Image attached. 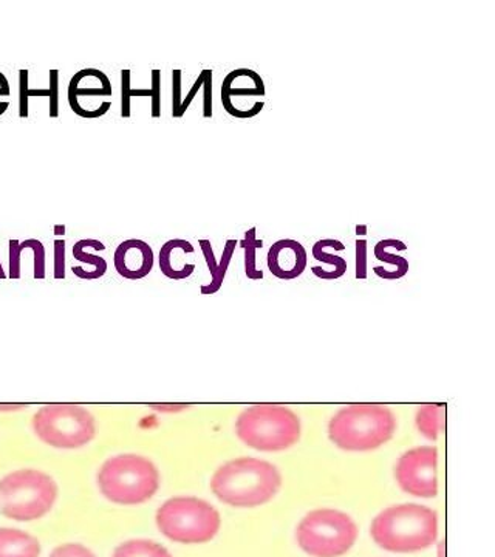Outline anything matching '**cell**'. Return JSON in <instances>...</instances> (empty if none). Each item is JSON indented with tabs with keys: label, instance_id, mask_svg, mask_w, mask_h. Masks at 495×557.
Returning a JSON list of instances; mask_svg holds the SVG:
<instances>
[{
	"label": "cell",
	"instance_id": "1",
	"mask_svg": "<svg viewBox=\"0 0 495 557\" xmlns=\"http://www.w3.org/2000/svg\"><path fill=\"white\" fill-rule=\"evenodd\" d=\"M281 471L270 461L240 457L220 467L211 479V490L222 504L234 508H256L273 500L281 490Z\"/></svg>",
	"mask_w": 495,
	"mask_h": 557
},
{
	"label": "cell",
	"instance_id": "2",
	"mask_svg": "<svg viewBox=\"0 0 495 557\" xmlns=\"http://www.w3.org/2000/svg\"><path fill=\"white\" fill-rule=\"evenodd\" d=\"M370 534L387 552H421L434 545L438 537V515L423 505H395L373 519Z\"/></svg>",
	"mask_w": 495,
	"mask_h": 557
},
{
	"label": "cell",
	"instance_id": "3",
	"mask_svg": "<svg viewBox=\"0 0 495 557\" xmlns=\"http://www.w3.org/2000/svg\"><path fill=\"white\" fill-rule=\"evenodd\" d=\"M395 431V413L381 405L347 406L329 424V437L333 445L350 453L381 448L394 437Z\"/></svg>",
	"mask_w": 495,
	"mask_h": 557
},
{
	"label": "cell",
	"instance_id": "4",
	"mask_svg": "<svg viewBox=\"0 0 495 557\" xmlns=\"http://www.w3.org/2000/svg\"><path fill=\"white\" fill-rule=\"evenodd\" d=\"M98 486L102 496L113 504H145L159 491V468L137 454L110 457L99 469Z\"/></svg>",
	"mask_w": 495,
	"mask_h": 557
},
{
	"label": "cell",
	"instance_id": "5",
	"mask_svg": "<svg viewBox=\"0 0 495 557\" xmlns=\"http://www.w3.org/2000/svg\"><path fill=\"white\" fill-rule=\"evenodd\" d=\"M57 500V483L38 469H21L0 480V515L11 520H39L49 515Z\"/></svg>",
	"mask_w": 495,
	"mask_h": 557
},
{
	"label": "cell",
	"instance_id": "6",
	"mask_svg": "<svg viewBox=\"0 0 495 557\" xmlns=\"http://www.w3.org/2000/svg\"><path fill=\"white\" fill-rule=\"evenodd\" d=\"M236 434L248 448L279 453L299 442L300 420L285 406L255 405L238 416Z\"/></svg>",
	"mask_w": 495,
	"mask_h": 557
},
{
	"label": "cell",
	"instance_id": "7",
	"mask_svg": "<svg viewBox=\"0 0 495 557\" xmlns=\"http://www.w3.org/2000/svg\"><path fill=\"white\" fill-rule=\"evenodd\" d=\"M156 520L163 536L186 545L212 541L222 527L218 509L197 497L169 498L157 511Z\"/></svg>",
	"mask_w": 495,
	"mask_h": 557
},
{
	"label": "cell",
	"instance_id": "8",
	"mask_svg": "<svg viewBox=\"0 0 495 557\" xmlns=\"http://www.w3.org/2000/svg\"><path fill=\"white\" fill-rule=\"evenodd\" d=\"M299 547L311 557H341L358 539V527L346 512L333 508L314 509L296 530Z\"/></svg>",
	"mask_w": 495,
	"mask_h": 557
},
{
	"label": "cell",
	"instance_id": "9",
	"mask_svg": "<svg viewBox=\"0 0 495 557\" xmlns=\"http://www.w3.org/2000/svg\"><path fill=\"white\" fill-rule=\"evenodd\" d=\"M40 442L57 449H79L97 437V421L78 405H47L33 417Z\"/></svg>",
	"mask_w": 495,
	"mask_h": 557
},
{
	"label": "cell",
	"instance_id": "10",
	"mask_svg": "<svg viewBox=\"0 0 495 557\" xmlns=\"http://www.w3.org/2000/svg\"><path fill=\"white\" fill-rule=\"evenodd\" d=\"M223 109L238 120L255 119L265 108L267 89L262 76L251 69H237L230 72L223 79Z\"/></svg>",
	"mask_w": 495,
	"mask_h": 557
},
{
	"label": "cell",
	"instance_id": "11",
	"mask_svg": "<svg viewBox=\"0 0 495 557\" xmlns=\"http://www.w3.org/2000/svg\"><path fill=\"white\" fill-rule=\"evenodd\" d=\"M436 467H438V449L435 446H420V448L407 450L396 465V482L410 496L436 497L438 494Z\"/></svg>",
	"mask_w": 495,
	"mask_h": 557
},
{
	"label": "cell",
	"instance_id": "12",
	"mask_svg": "<svg viewBox=\"0 0 495 557\" xmlns=\"http://www.w3.org/2000/svg\"><path fill=\"white\" fill-rule=\"evenodd\" d=\"M268 270L281 281H293L307 270V249L295 239H281L271 245L267 255Z\"/></svg>",
	"mask_w": 495,
	"mask_h": 557
},
{
	"label": "cell",
	"instance_id": "13",
	"mask_svg": "<svg viewBox=\"0 0 495 557\" xmlns=\"http://www.w3.org/2000/svg\"><path fill=\"white\" fill-rule=\"evenodd\" d=\"M156 255L148 242L129 239L121 242L113 255V265L121 277L129 281L145 278L152 273Z\"/></svg>",
	"mask_w": 495,
	"mask_h": 557
},
{
	"label": "cell",
	"instance_id": "14",
	"mask_svg": "<svg viewBox=\"0 0 495 557\" xmlns=\"http://www.w3.org/2000/svg\"><path fill=\"white\" fill-rule=\"evenodd\" d=\"M196 248L185 239L168 240L160 248L159 263L161 273L172 281H183L193 276L196 271V263L188 262L186 256L194 255Z\"/></svg>",
	"mask_w": 495,
	"mask_h": 557
},
{
	"label": "cell",
	"instance_id": "15",
	"mask_svg": "<svg viewBox=\"0 0 495 557\" xmlns=\"http://www.w3.org/2000/svg\"><path fill=\"white\" fill-rule=\"evenodd\" d=\"M112 83L104 72L98 69H84L73 75L69 84V104L81 100H98L112 97Z\"/></svg>",
	"mask_w": 495,
	"mask_h": 557
},
{
	"label": "cell",
	"instance_id": "16",
	"mask_svg": "<svg viewBox=\"0 0 495 557\" xmlns=\"http://www.w3.org/2000/svg\"><path fill=\"white\" fill-rule=\"evenodd\" d=\"M38 539L14 528H0V557H39Z\"/></svg>",
	"mask_w": 495,
	"mask_h": 557
},
{
	"label": "cell",
	"instance_id": "17",
	"mask_svg": "<svg viewBox=\"0 0 495 557\" xmlns=\"http://www.w3.org/2000/svg\"><path fill=\"white\" fill-rule=\"evenodd\" d=\"M330 249H335V251L341 252L346 249V245L336 239L318 240L317 244L313 245V249H311V255H313V258L319 260V262L327 263V265L333 267L332 273L329 274V281H336V278L343 277L344 274L347 273V260L341 258V256H336L335 252L330 251Z\"/></svg>",
	"mask_w": 495,
	"mask_h": 557
},
{
	"label": "cell",
	"instance_id": "18",
	"mask_svg": "<svg viewBox=\"0 0 495 557\" xmlns=\"http://www.w3.org/2000/svg\"><path fill=\"white\" fill-rule=\"evenodd\" d=\"M417 428L428 440L435 442L446 431V406L424 405L417 412Z\"/></svg>",
	"mask_w": 495,
	"mask_h": 557
},
{
	"label": "cell",
	"instance_id": "19",
	"mask_svg": "<svg viewBox=\"0 0 495 557\" xmlns=\"http://www.w3.org/2000/svg\"><path fill=\"white\" fill-rule=\"evenodd\" d=\"M91 242L94 239L78 240L72 248L73 258L84 263V265L90 267L86 281H95V278L102 277L108 273V262H106V259L89 251Z\"/></svg>",
	"mask_w": 495,
	"mask_h": 557
},
{
	"label": "cell",
	"instance_id": "20",
	"mask_svg": "<svg viewBox=\"0 0 495 557\" xmlns=\"http://www.w3.org/2000/svg\"><path fill=\"white\" fill-rule=\"evenodd\" d=\"M112 557H172V555L157 542L134 539V541L119 545Z\"/></svg>",
	"mask_w": 495,
	"mask_h": 557
},
{
	"label": "cell",
	"instance_id": "21",
	"mask_svg": "<svg viewBox=\"0 0 495 557\" xmlns=\"http://www.w3.org/2000/svg\"><path fill=\"white\" fill-rule=\"evenodd\" d=\"M240 247L245 252V274L251 281H262L263 273L258 269V260H256V252L263 247V240L258 239V230H248L244 240L240 242Z\"/></svg>",
	"mask_w": 495,
	"mask_h": 557
},
{
	"label": "cell",
	"instance_id": "22",
	"mask_svg": "<svg viewBox=\"0 0 495 557\" xmlns=\"http://www.w3.org/2000/svg\"><path fill=\"white\" fill-rule=\"evenodd\" d=\"M396 239H384L378 242L375 245V249H373V255L381 262L388 263V265H394L395 270L392 273L391 281H398V278H403L409 273V260L406 258H401V256L396 255V252H392L391 249L394 247Z\"/></svg>",
	"mask_w": 495,
	"mask_h": 557
},
{
	"label": "cell",
	"instance_id": "23",
	"mask_svg": "<svg viewBox=\"0 0 495 557\" xmlns=\"http://www.w3.org/2000/svg\"><path fill=\"white\" fill-rule=\"evenodd\" d=\"M198 245H200L201 252H203V258L207 260V265L209 271H211V284L203 285L200 288L201 295H215V293L220 292L222 288L223 281L220 278L219 274V262L215 260L214 248H212L211 242L207 239L198 240Z\"/></svg>",
	"mask_w": 495,
	"mask_h": 557
},
{
	"label": "cell",
	"instance_id": "24",
	"mask_svg": "<svg viewBox=\"0 0 495 557\" xmlns=\"http://www.w3.org/2000/svg\"><path fill=\"white\" fill-rule=\"evenodd\" d=\"M25 251H30L33 256V277L46 278V247L38 239H27L22 242Z\"/></svg>",
	"mask_w": 495,
	"mask_h": 557
},
{
	"label": "cell",
	"instance_id": "25",
	"mask_svg": "<svg viewBox=\"0 0 495 557\" xmlns=\"http://www.w3.org/2000/svg\"><path fill=\"white\" fill-rule=\"evenodd\" d=\"M50 119L60 116V70H50Z\"/></svg>",
	"mask_w": 495,
	"mask_h": 557
},
{
	"label": "cell",
	"instance_id": "26",
	"mask_svg": "<svg viewBox=\"0 0 495 557\" xmlns=\"http://www.w3.org/2000/svg\"><path fill=\"white\" fill-rule=\"evenodd\" d=\"M131 70H121V116L131 119Z\"/></svg>",
	"mask_w": 495,
	"mask_h": 557
},
{
	"label": "cell",
	"instance_id": "27",
	"mask_svg": "<svg viewBox=\"0 0 495 557\" xmlns=\"http://www.w3.org/2000/svg\"><path fill=\"white\" fill-rule=\"evenodd\" d=\"M183 72L182 70H174L172 72V116L180 119V108L183 101Z\"/></svg>",
	"mask_w": 495,
	"mask_h": 557
},
{
	"label": "cell",
	"instance_id": "28",
	"mask_svg": "<svg viewBox=\"0 0 495 557\" xmlns=\"http://www.w3.org/2000/svg\"><path fill=\"white\" fill-rule=\"evenodd\" d=\"M50 557H97L89 548L81 544H64L54 548Z\"/></svg>",
	"mask_w": 495,
	"mask_h": 557
},
{
	"label": "cell",
	"instance_id": "29",
	"mask_svg": "<svg viewBox=\"0 0 495 557\" xmlns=\"http://www.w3.org/2000/svg\"><path fill=\"white\" fill-rule=\"evenodd\" d=\"M150 75H152V87H150V90H152V97H150L152 112H150V116L157 120L161 116V72L160 70H152Z\"/></svg>",
	"mask_w": 495,
	"mask_h": 557
},
{
	"label": "cell",
	"instance_id": "30",
	"mask_svg": "<svg viewBox=\"0 0 495 557\" xmlns=\"http://www.w3.org/2000/svg\"><path fill=\"white\" fill-rule=\"evenodd\" d=\"M28 70H21L20 72V116L21 119H28L30 109H28Z\"/></svg>",
	"mask_w": 495,
	"mask_h": 557
},
{
	"label": "cell",
	"instance_id": "31",
	"mask_svg": "<svg viewBox=\"0 0 495 557\" xmlns=\"http://www.w3.org/2000/svg\"><path fill=\"white\" fill-rule=\"evenodd\" d=\"M355 247H357V251H355L357 274H355V277H357L358 281H364V278H367V251H369L367 247H369V244H367L366 239H357Z\"/></svg>",
	"mask_w": 495,
	"mask_h": 557
},
{
	"label": "cell",
	"instance_id": "32",
	"mask_svg": "<svg viewBox=\"0 0 495 557\" xmlns=\"http://www.w3.org/2000/svg\"><path fill=\"white\" fill-rule=\"evenodd\" d=\"M21 242L16 239L10 240V260H9V277L21 278Z\"/></svg>",
	"mask_w": 495,
	"mask_h": 557
},
{
	"label": "cell",
	"instance_id": "33",
	"mask_svg": "<svg viewBox=\"0 0 495 557\" xmlns=\"http://www.w3.org/2000/svg\"><path fill=\"white\" fill-rule=\"evenodd\" d=\"M65 252H67L65 240H54V278L65 277Z\"/></svg>",
	"mask_w": 495,
	"mask_h": 557
},
{
	"label": "cell",
	"instance_id": "34",
	"mask_svg": "<svg viewBox=\"0 0 495 557\" xmlns=\"http://www.w3.org/2000/svg\"><path fill=\"white\" fill-rule=\"evenodd\" d=\"M212 70L207 69V73H205L203 86H201V90H203V119H212Z\"/></svg>",
	"mask_w": 495,
	"mask_h": 557
},
{
	"label": "cell",
	"instance_id": "35",
	"mask_svg": "<svg viewBox=\"0 0 495 557\" xmlns=\"http://www.w3.org/2000/svg\"><path fill=\"white\" fill-rule=\"evenodd\" d=\"M205 73H207V69L201 70L200 75H198V78L196 79V83H194L193 87H190L188 95L183 98L182 108H180V119L185 116V113L188 112L190 104H193V101L196 100L198 91L201 90V86H203L205 81Z\"/></svg>",
	"mask_w": 495,
	"mask_h": 557
},
{
	"label": "cell",
	"instance_id": "36",
	"mask_svg": "<svg viewBox=\"0 0 495 557\" xmlns=\"http://www.w3.org/2000/svg\"><path fill=\"white\" fill-rule=\"evenodd\" d=\"M11 95V87L9 79H7V76L3 75L2 72H0V98H9ZM3 113H0V116H2Z\"/></svg>",
	"mask_w": 495,
	"mask_h": 557
},
{
	"label": "cell",
	"instance_id": "37",
	"mask_svg": "<svg viewBox=\"0 0 495 557\" xmlns=\"http://www.w3.org/2000/svg\"><path fill=\"white\" fill-rule=\"evenodd\" d=\"M150 408L163 410V412H174V410H183L188 408L186 405L164 406V405H150Z\"/></svg>",
	"mask_w": 495,
	"mask_h": 557
},
{
	"label": "cell",
	"instance_id": "38",
	"mask_svg": "<svg viewBox=\"0 0 495 557\" xmlns=\"http://www.w3.org/2000/svg\"><path fill=\"white\" fill-rule=\"evenodd\" d=\"M54 236H65V233H67V226L64 225V223H61V225H54Z\"/></svg>",
	"mask_w": 495,
	"mask_h": 557
},
{
	"label": "cell",
	"instance_id": "39",
	"mask_svg": "<svg viewBox=\"0 0 495 557\" xmlns=\"http://www.w3.org/2000/svg\"><path fill=\"white\" fill-rule=\"evenodd\" d=\"M355 233H357L358 239H359V236H367V233H369V226L357 225V228H355Z\"/></svg>",
	"mask_w": 495,
	"mask_h": 557
},
{
	"label": "cell",
	"instance_id": "40",
	"mask_svg": "<svg viewBox=\"0 0 495 557\" xmlns=\"http://www.w3.org/2000/svg\"><path fill=\"white\" fill-rule=\"evenodd\" d=\"M25 408V406H0V410H16Z\"/></svg>",
	"mask_w": 495,
	"mask_h": 557
},
{
	"label": "cell",
	"instance_id": "41",
	"mask_svg": "<svg viewBox=\"0 0 495 557\" xmlns=\"http://www.w3.org/2000/svg\"><path fill=\"white\" fill-rule=\"evenodd\" d=\"M7 273L5 270H3L2 263H0V278H5Z\"/></svg>",
	"mask_w": 495,
	"mask_h": 557
},
{
	"label": "cell",
	"instance_id": "42",
	"mask_svg": "<svg viewBox=\"0 0 495 557\" xmlns=\"http://www.w3.org/2000/svg\"><path fill=\"white\" fill-rule=\"evenodd\" d=\"M443 545H445V542H442V547H440V557H443Z\"/></svg>",
	"mask_w": 495,
	"mask_h": 557
}]
</instances>
